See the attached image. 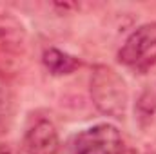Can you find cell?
Returning a JSON list of instances; mask_svg holds the SVG:
<instances>
[{
	"mask_svg": "<svg viewBox=\"0 0 156 154\" xmlns=\"http://www.w3.org/2000/svg\"><path fill=\"white\" fill-rule=\"evenodd\" d=\"M91 100L105 116L122 120L129 105V89L125 80L109 65L98 64L91 73Z\"/></svg>",
	"mask_w": 156,
	"mask_h": 154,
	"instance_id": "obj_1",
	"label": "cell"
},
{
	"mask_svg": "<svg viewBox=\"0 0 156 154\" xmlns=\"http://www.w3.org/2000/svg\"><path fill=\"white\" fill-rule=\"evenodd\" d=\"M118 62L134 73H145L156 65V22L136 27L122 44Z\"/></svg>",
	"mask_w": 156,
	"mask_h": 154,
	"instance_id": "obj_2",
	"label": "cell"
},
{
	"mask_svg": "<svg viewBox=\"0 0 156 154\" xmlns=\"http://www.w3.org/2000/svg\"><path fill=\"white\" fill-rule=\"evenodd\" d=\"M26 60V31L11 15H0V80L16 76Z\"/></svg>",
	"mask_w": 156,
	"mask_h": 154,
	"instance_id": "obj_3",
	"label": "cell"
},
{
	"mask_svg": "<svg viewBox=\"0 0 156 154\" xmlns=\"http://www.w3.org/2000/svg\"><path fill=\"white\" fill-rule=\"evenodd\" d=\"M122 134L111 123L83 129L69 142V154H122Z\"/></svg>",
	"mask_w": 156,
	"mask_h": 154,
	"instance_id": "obj_4",
	"label": "cell"
},
{
	"mask_svg": "<svg viewBox=\"0 0 156 154\" xmlns=\"http://www.w3.org/2000/svg\"><path fill=\"white\" fill-rule=\"evenodd\" d=\"M22 147L27 154L58 152L60 136H58V131H56V125L53 123V120L47 118V116L31 118L27 127H26V132H24Z\"/></svg>",
	"mask_w": 156,
	"mask_h": 154,
	"instance_id": "obj_5",
	"label": "cell"
},
{
	"mask_svg": "<svg viewBox=\"0 0 156 154\" xmlns=\"http://www.w3.org/2000/svg\"><path fill=\"white\" fill-rule=\"evenodd\" d=\"M42 64L47 69V73L53 75V76H67V75L75 73L82 65V62L76 56H73L66 51H60L56 47H47L44 51Z\"/></svg>",
	"mask_w": 156,
	"mask_h": 154,
	"instance_id": "obj_6",
	"label": "cell"
},
{
	"mask_svg": "<svg viewBox=\"0 0 156 154\" xmlns=\"http://www.w3.org/2000/svg\"><path fill=\"white\" fill-rule=\"evenodd\" d=\"M15 118V96L11 89L0 83V138L7 132Z\"/></svg>",
	"mask_w": 156,
	"mask_h": 154,
	"instance_id": "obj_7",
	"label": "cell"
},
{
	"mask_svg": "<svg viewBox=\"0 0 156 154\" xmlns=\"http://www.w3.org/2000/svg\"><path fill=\"white\" fill-rule=\"evenodd\" d=\"M134 114L140 127H147L156 114V96L151 91H144L134 105Z\"/></svg>",
	"mask_w": 156,
	"mask_h": 154,
	"instance_id": "obj_8",
	"label": "cell"
},
{
	"mask_svg": "<svg viewBox=\"0 0 156 154\" xmlns=\"http://www.w3.org/2000/svg\"><path fill=\"white\" fill-rule=\"evenodd\" d=\"M122 154H154L149 149H144V147H131V145H123Z\"/></svg>",
	"mask_w": 156,
	"mask_h": 154,
	"instance_id": "obj_9",
	"label": "cell"
},
{
	"mask_svg": "<svg viewBox=\"0 0 156 154\" xmlns=\"http://www.w3.org/2000/svg\"><path fill=\"white\" fill-rule=\"evenodd\" d=\"M0 154H15L11 145H0Z\"/></svg>",
	"mask_w": 156,
	"mask_h": 154,
	"instance_id": "obj_10",
	"label": "cell"
}]
</instances>
